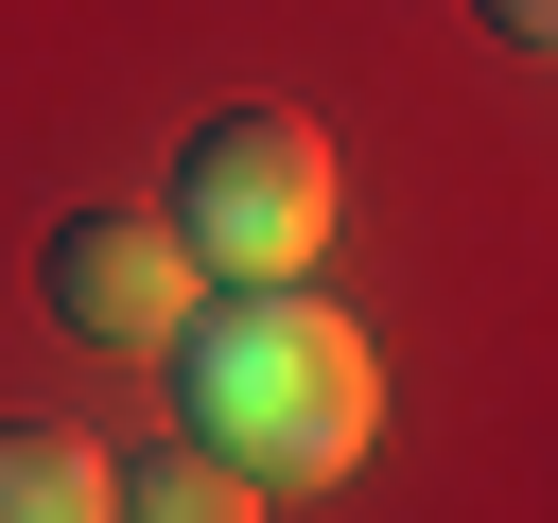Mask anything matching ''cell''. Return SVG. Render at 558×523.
<instances>
[{
  "label": "cell",
  "mask_w": 558,
  "mask_h": 523,
  "mask_svg": "<svg viewBox=\"0 0 558 523\" xmlns=\"http://www.w3.org/2000/svg\"><path fill=\"white\" fill-rule=\"evenodd\" d=\"M174 401L244 488H331L384 418V366L314 279H209V314L174 331Z\"/></svg>",
  "instance_id": "6da1fadb"
},
{
  "label": "cell",
  "mask_w": 558,
  "mask_h": 523,
  "mask_svg": "<svg viewBox=\"0 0 558 523\" xmlns=\"http://www.w3.org/2000/svg\"><path fill=\"white\" fill-rule=\"evenodd\" d=\"M209 279H314V244H331V139L314 122H279V105H244V122H209L192 157H174V209H157Z\"/></svg>",
  "instance_id": "7a4b0ae2"
},
{
  "label": "cell",
  "mask_w": 558,
  "mask_h": 523,
  "mask_svg": "<svg viewBox=\"0 0 558 523\" xmlns=\"http://www.w3.org/2000/svg\"><path fill=\"white\" fill-rule=\"evenodd\" d=\"M52 314L87 331V349H122V366H157L192 314H209V262L157 227V209H70L52 227Z\"/></svg>",
  "instance_id": "3957f363"
},
{
  "label": "cell",
  "mask_w": 558,
  "mask_h": 523,
  "mask_svg": "<svg viewBox=\"0 0 558 523\" xmlns=\"http://www.w3.org/2000/svg\"><path fill=\"white\" fill-rule=\"evenodd\" d=\"M0 523H122V471L52 418H0Z\"/></svg>",
  "instance_id": "277c9868"
},
{
  "label": "cell",
  "mask_w": 558,
  "mask_h": 523,
  "mask_svg": "<svg viewBox=\"0 0 558 523\" xmlns=\"http://www.w3.org/2000/svg\"><path fill=\"white\" fill-rule=\"evenodd\" d=\"M122 523H262V488H244L209 436H174V453H140V471H122Z\"/></svg>",
  "instance_id": "5b68a950"
},
{
  "label": "cell",
  "mask_w": 558,
  "mask_h": 523,
  "mask_svg": "<svg viewBox=\"0 0 558 523\" xmlns=\"http://www.w3.org/2000/svg\"><path fill=\"white\" fill-rule=\"evenodd\" d=\"M488 35H523V52H558V0H488Z\"/></svg>",
  "instance_id": "8992f818"
}]
</instances>
